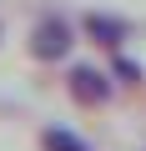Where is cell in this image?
<instances>
[{"mask_svg": "<svg viewBox=\"0 0 146 151\" xmlns=\"http://www.w3.org/2000/svg\"><path fill=\"white\" fill-rule=\"evenodd\" d=\"M70 50H76V20H65L55 10H45L30 25V35H25V55L40 60V65H60Z\"/></svg>", "mask_w": 146, "mask_h": 151, "instance_id": "1", "label": "cell"}, {"mask_svg": "<svg viewBox=\"0 0 146 151\" xmlns=\"http://www.w3.org/2000/svg\"><path fill=\"white\" fill-rule=\"evenodd\" d=\"M65 96L81 111H101V106H111L116 81H111V70H101L91 60H76V65H65Z\"/></svg>", "mask_w": 146, "mask_h": 151, "instance_id": "2", "label": "cell"}, {"mask_svg": "<svg viewBox=\"0 0 146 151\" xmlns=\"http://www.w3.org/2000/svg\"><path fill=\"white\" fill-rule=\"evenodd\" d=\"M76 30H81L91 45H101L106 55L126 50V40H131V20H126V15H111V10H86Z\"/></svg>", "mask_w": 146, "mask_h": 151, "instance_id": "3", "label": "cell"}, {"mask_svg": "<svg viewBox=\"0 0 146 151\" xmlns=\"http://www.w3.org/2000/svg\"><path fill=\"white\" fill-rule=\"evenodd\" d=\"M40 151H91L86 146V136H76L70 126H60V121H50V126H40Z\"/></svg>", "mask_w": 146, "mask_h": 151, "instance_id": "4", "label": "cell"}, {"mask_svg": "<svg viewBox=\"0 0 146 151\" xmlns=\"http://www.w3.org/2000/svg\"><path fill=\"white\" fill-rule=\"evenodd\" d=\"M111 76H116L121 86H136V81H141V65H136L131 55H121V50H116V55H111Z\"/></svg>", "mask_w": 146, "mask_h": 151, "instance_id": "5", "label": "cell"}, {"mask_svg": "<svg viewBox=\"0 0 146 151\" xmlns=\"http://www.w3.org/2000/svg\"><path fill=\"white\" fill-rule=\"evenodd\" d=\"M0 40H5V25H0Z\"/></svg>", "mask_w": 146, "mask_h": 151, "instance_id": "6", "label": "cell"}]
</instances>
